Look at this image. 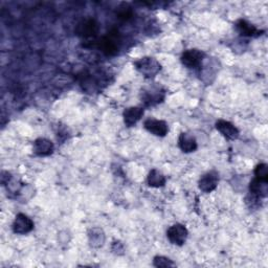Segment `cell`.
<instances>
[{"mask_svg": "<svg viewBox=\"0 0 268 268\" xmlns=\"http://www.w3.org/2000/svg\"><path fill=\"white\" fill-rule=\"evenodd\" d=\"M134 65H135V68L137 69L138 73H140L146 78L155 77L161 69L159 62L156 59L151 57L140 58L134 62Z\"/></svg>", "mask_w": 268, "mask_h": 268, "instance_id": "cell-2", "label": "cell"}, {"mask_svg": "<svg viewBox=\"0 0 268 268\" xmlns=\"http://www.w3.org/2000/svg\"><path fill=\"white\" fill-rule=\"evenodd\" d=\"M153 264L155 267L159 268H168V267H175L176 264H175L172 260H170L167 257H162V256H157L154 258Z\"/></svg>", "mask_w": 268, "mask_h": 268, "instance_id": "cell-19", "label": "cell"}, {"mask_svg": "<svg viewBox=\"0 0 268 268\" xmlns=\"http://www.w3.org/2000/svg\"><path fill=\"white\" fill-rule=\"evenodd\" d=\"M34 230V222L28 216L18 214L13 223V232L17 235H26Z\"/></svg>", "mask_w": 268, "mask_h": 268, "instance_id": "cell-8", "label": "cell"}, {"mask_svg": "<svg viewBox=\"0 0 268 268\" xmlns=\"http://www.w3.org/2000/svg\"><path fill=\"white\" fill-rule=\"evenodd\" d=\"M54 143L47 138H38L34 142V153L38 156H48L54 152Z\"/></svg>", "mask_w": 268, "mask_h": 268, "instance_id": "cell-11", "label": "cell"}, {"mask_svg": "<svg viewBox=\"0 0 268 268\" xmlns=\"http://www.w3.org/2000/svg\"><path fill=\"white\" fill-rule=\"evenodd\" d=\"M267 183L268 182H266V181H262V180H259L257 178H254L250 184L251 194L256 195V196H258V197H261V198L266 197L267 193H268V184Z\"/></svg>", "mask_w": 268, "mask_h": 268, "instance_id": "cell-15", "label": "cell"}, {"mask_svg": "<svg viewBox=\"0 0 268 268\" xmlns=\"http://www.w3.org/2000/svg\"><path fill=\"white\" fill-rule=\"evenodd\" d=\"M112 252L116 255L124 254V246L121 242H115L112 244Z\"/></svg>", "mask_w": 268, "mask_h": 268, "instance_id": "cell-21", "label": "cell"}, {"mask_svg": "<svg viewBox=\"0 0 268 268\" xmlns=\"http://www.w3.org/2000/svg\"><path fill=\"white\" fill-rule=\"evenodd\" d=\"M178 146L182 152L191 153L197 149V141L192 134L183 132L178 137Z\"/></svg>", "mask_w": 268, "mask_h": 268, "instance_id": "cell-12", "label": "cell"}, {"mask_svg": "<svg viewBox=\"0 0 268 268\" xmlns=\"http://www.w3.org/2000/svg\"><path fill=\"white\" fill-rule=\"evenodd\" d=\"M255 178L268 182V167L266 163H260L256 167Z\"/></svg>", "mask_w": 268, "mask_h": 268, "instance_id": "cell-18", "label": "cell"}, {"mask_svg": "<svg viewBox=\"0 0 268 268\" xmlns=\"http://www.w3.org/2000/svg\"><path fill=\"white\" fill-rule=\"evenodd\" d=\"M143 109L141 107H130L124 111V122L128 127L134 126L142 118Z\"/></svg>", "mask_w": 268, "mask_h": 268, "instance_id": "cell-13", "label": "cell"}, {"mask_svg": "<svg viewBox=\"0 0 268 268\" xmlns=\"http://www.w3.org/2000/svg\"><path fill=\"white\" fill-rule=\"evenodd\" d=\"M236 27L238 29V32L244 37H255L259 35V30L257 29V27L252 23L247 22L246 20H239L236 24Z\"/></svg>", "mask_w": 268, "mask_h": 268, "instance_id": "cell-16", "label": "cell"}, {"mask_svg": "<svg viewBox=\"0 0 268 268\" xmlns=\"http://www.w3.org/2000/svg\"><path fill=\"white\" fill-rule=\"evenodd\" d=\"M218 182H219L218 173L215 171H211L205 173L200 177L198 181V187L204 193H211L218 187Z\"/></svg>", "mask_w": 268, "mask_h": 268, "instance_id": "cell-9", "label": "cell"}, {"mask_svg": "<svg viewBox=\"0 0 268 268\" xmlns=\"http://www.w3.org/2000/svg\"><path fill=\"white\" fill-rule=\"evenodd\" d=\"M98 33H99V24L94 19H85L78 24L77 34L82 38L84 39L95 38Z\"/></svg>", "mask_w": 268, "mask_h": 268, "instance_id": "cell-6", "label": "cell"}, {"mask_svg": "<svg viewBox=\"0 0 268 268\" xmlns=\"http://www.w3.org/2000/svg\"><path fill=\"white\" fill-rule=\"evenodd\" d=\"M148 183L152 188H160L163 187L164 183H166V177H164V175L160 171L153 169L149 172Z\"/></svg>", "mask_w": 268, "mask_h": 268, "instance_id": "cell-17", "label": "cell"}, {"mask_svg": "<svg viewBox=\"0 0 268 268\" xmlns=\"http://www.w3.org/2000/svg\"><path fill=\"white\" fill-rule=\"evenodd\" d=\"M204 54L199 49H188L181 55V63L188 68H196L202 64Z\"/></svg>", "mask_w": 268, "mask_h": 268, "instance_id": "cell-5", "label": "cell"}, {"mask_svg": "<svg viewBox=\"0 0 268 268\" xmlns=\"http://www.w3.org/2000/svg\"><path fill=\"white\" fill-rule=\"evenodd\" d=\"M143 127H145V129L148 132L153 134V135L159 136V137L166 136L169 132L168 124L161 120L149 119L145 123H143Z\"/></svg>", "mask_w": 268, "mask_h": 268, "instance_id": "cell-7", "label": "cell"}, {"mask_svg": "<svg viewBox=\"0 0 268 268\" xmlns=\"http://www.w3.org/2000/svg\"><path fill=\"white\" fill-rule=\"evenodd\" d=\"M216 129H217L225 138L231 140H235L238 138L240 134L239 130L237 129L234 124L224 120H219L216 123Z\"/></svg>", "mask_w": 268, "mask_h": 268, "instance_id": "cell-10", "label": "cell"}, {"mask_svg": "<svg viewBox=\"0 0 268 268\" xmlns=\"http://www.w3.org/2000/svg\"><path fill=\"white\" fill-rule=\"evenodd\" d=\"M132 9L131 7L126 4V3H123L120 7H119V11H118V16L120 19H123V20H128L129 18L132 17Z\"/></svg>", "mask_w": 268, "mask_h": 268, "instance_id": "cell-20", "label": "cell"}, {"mask_svg": "<svg viewBox=\"0 0 268 268\" xmlns=\"http://www.w3.org/2000/svg\"><path fill=\"white\" fill-rule=\"evenodd\" d=\"M164 91L160 86H152L141 92V102L146 106H154L162 102Z\"/></svg>", "mask_w": 268, "mask_h": 268, "instance_id": "cell-3", "label": "cell"}, {"mask_svg": "<svg viewBox=\"0 0 268 268\" xmlns=\"http://www.w3.org/2000/svg\"><path fill=\"white\" fill-rule=\"evenodd\" d=\"M188 230L185 228L184 225L182 224H174L172 226H170L169 230L167 231V237L169 241L177 246H181L185 243L188 239Z\"/></svg>", "mask_w": 268, "mask_h": 268, "instance_id": "cell-4", "label": "cell"}, {"mask_svg": "<svg viewBox=\"0 0 268 268\" xmlns=\"http://www.w3.org/2000/svg\"><path fill=\"white\" fill-rule=\"evenodd\" d=\"M105 234L100 228H94L88 232V241L91 247L94 249H99L105 243Z\"/></svg>", "mask_w": 268, "mask_h": 268, "instance_id": "cell-14", "label": "cell"}, {"mask_svg": "<svg viewBox=\"0 0 268 268\" xmlns=\"http://www.w3.org/2000/svg\"><path fill=\"white\" fill-rule=\"evenodd\" d=\"M121 36L118 30H111L98 41V47L107 56H115L121 48Z\"/></svg>", "mask_w": 268, "mask_h": 268, "instance_id": "cell-1", "label": "cell"}]
</instances>
